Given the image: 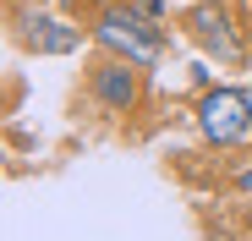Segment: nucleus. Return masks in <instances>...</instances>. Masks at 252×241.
Here are the masks:
<instances>
[{
	"label": "nucleus",
	"mask_w": 252,
	"mask_h": 241,
	"mask_svg": "<svg viewBox=\"0 0 252 241\" xmlns=\"http://www.w3.org/2000/svg\"><path fill=\"white\" fill-rule=\"evenodd\" d=\"M187 22H192V33H197V44L214 50V60H236V55H241V44L230 38V11H225V6H197Z\"/></svg>",
	"instance_id": "nucleus-4"
},
{
	"label": "nucleus",
	"mask_w": 252,
	"mask_h": 241,
	"mask_svg": "<svg viewBox=\"0 0 252 241\" xmlns=\"http://www.w3.org/2000/svg\"><path fill=\"white\" fill-rule=\"evenodd\" d=\"M197 126H203V137L208 143H241L247 132H252V99L241 93V88H214V93H203V104H197Z\"/></svg>",
	"instance_id": "nucleus-2"
},
{
	"label": "nucleus",
	"mask_w": 252,
	"mask_h": 241,
	"mask_svg": "<svg viewBox=\"0 0 252 241\" xmlns=\"http://www.w3.org/2000/svg\"><path fill=\"white\" fill-rule=\"evenodd\" d=\"M22 44L38 50V55H71L77 28H66L61 17H22Z\"/></svg>",
	"instance_id": "nucleus-5"
},
{
	"label": "nucleus",
	"mask_w": 252,
	"mask_h": 241,
	"mask_svg": "<svg viewBox=\"0 0 252 241\" xmlns=\"http://www.w3.org/2000/svg\"><path fill=\"white\" fill-rule=\"evenodd\" d=\"M61 6H77V0H61Z\"/></svg>",
	"instance_id": "nucleus-8"
},
{
	"label": "nucleus",
	"mask_w": 252,
	"mask_h": 241,
	"mask_svg": "<svg viewBox=\"0 0 252 241\" xmlns=\"http://www.w3.org/2000/svg\"><path fill=\"white\" fill-rule=\"evenodd\" d=\"M236 186H241V197H252V170H241V176H236Z\"/></svg>",
	"instance_id": "nucleus-6"
},
{
	"label": "nucleus",
	"mask_w": 252,
	"mask_h": 241,
	"mask_svg": "<svg viewBox=\"0 0 252 241\" xmlns=\"http://www.w3.org/2000/svg\"><path fill=\"white\" fill-rule=\"evenodd\" d=\"M94 38L104 50L126 55V60H137V66H154L159 60V28L137 11H126V6H110L99 22H94Z\"/></svg>",
	"instance_id": "nucleus-1"
},
{
	"label": "nucleus",
	"mask_w": 252,
	"mask_h": 241,
	"mask_svg": "<svg viewBox=\"0 0 252 241\" xmlns=\"http://www.w3.org/2000/svg\"><path fill=\"white\" fill-rule=\"evenodd\" d=\"M137 60H126V55H115V60H104L99 71H94V99L104 104V110H132L137 104V71H132Z\"/></svg>",
	"instance_id": "nucleus-3"
},
{
	"label": "nucleus",
	"mask_w": 252,
	"mask_h": 241,
	"mask_svg": "<svg viewBox=\"0 0 252 241\" xmlns=\"http://www.w3.org/2000/svg\"><path fill=\"white\" fill-rule=\"evenodd\" d=\"M159 11H164V0H148V17H159Z\"/></svg>",
	"instance_id": "nucleus-7"
}]
</instances>
